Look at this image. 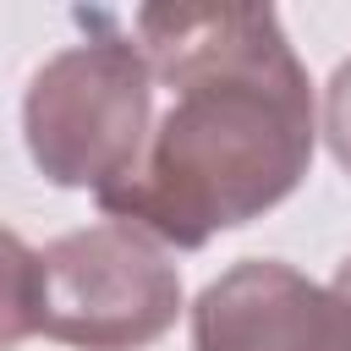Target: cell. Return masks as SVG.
Listing matches in <instances>:
<instances>
[{
	"label": "cell",
	"instance_id": "1",
	"mask_svg": "<svg viewBox=\"0 0 351 351\" xmlns=\"http://www.w3.org/2000/svg\"><path fill=\"white\" fill-rule=\"evenodd\" d=\"M154 82L170 88L143 165L99 192L110 219L197 252L285 203L318 148L307 66L269 5H143L126 16Z\"/></svg>",
	"mask_w": 351,
	"mask_h": 351
},
{
	"label": "cell",
	"instance_id": "2",
	"mask_svg": "<svg viewBox=\"0 0 351 351\" xmlns=\"http://www.w3.org/2000/svg\"><path fill=\"white\" fill-rule=\"evenodd\" d=\"M82 44L55 49L22 93V143L49 186L110 192L121 186L154 132V71L115 11H77Z\"/></svg>",
	"mask_w": 351,
	"mask_h": 351
},
{
	"label": "cell",
	"instance_id": "3",
	"mask_svg": "<svg viewBox=\"0 0 351 351\" xmlns=\"http://www.w3.org/2000/svg\"><path fill=\"white\" fill-rule=\"evenodd\" d=\"M181 318V269L165 247L99 219L38 252V335L77 351H143Z\"/></svg>",
	"mask_w": 351,
	"mask_h": 351
},
{
	"label": "cell",
	"instance_id": "4",
	"mask_svg": "<svg viewBox=\"0 0 351 351\" xmlns=\"http://www.w3.org/2000/svg\"><path fill=\"white\" fill-rule=\"evenodd\" d=\"M192 351H351V302L280 258H241L197 291Z\"/></svg>",
	"mask_w": 351,
	"mask_h": 351
},
{
	"label": "cell",
	"instance_id": "5",
	"mask_svg": "<svg viewBox=\"0 0 351 351\" xmlns=\"http://www.w3.org/2000/svg\"><path fill=\"white\" fill-rule=\"evenodd\" d=\"M38 335V252L0 225V351H16Z\"/></svg>",
	"mask_w": 351,
	"mask_h": 351
},
{
	"label": "cell",
	"instance_id": "6",
	"mask_svg": "<svg viewBox=\"0 0 351 351\" xmlns=\"http://www.w3.org/2000/svg\"><path fill=\"white\" fill-rule=\"evenodd\" d=\"M324 143H329L335 165L351 176V60H340L324 88Z\"/></svg>",
	"mask_w": 351,
	"mask_h": 351
},
{
	"label": "cell",
	"instance_id": "7",
	"mask_svg": "<svg viewBox=\"0 0 351 351\" xmlns=\"http://www.w3.org/2000/svg\"><path fill=\"white\" fill-rule=\"evenodd\" d=\"M335 291H340V296H346V302H351V258H346V263H340V269H335Z\"/></svg>",
	"mask_w": 351,
	"mask_h": 351
}]
</instances>
